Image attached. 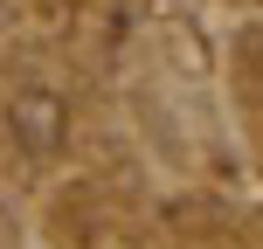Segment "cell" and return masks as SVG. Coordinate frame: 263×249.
<instances>
[{"instance_id": "1", "label": "cell", "mask_w": 263, "mask_h": 249, "mask_svg": "<svg viewBox=\"0 0 263 249\" xmlns=\"http://www.w3.org/2000/svg\"><path fill=\"white\" fill-rule=\"evenodd\" d=\"M7 131H14V145H21L28 159H55L63 139H69V104L55 90H21L7 104Z\"/></svg>"}]
</instances>
